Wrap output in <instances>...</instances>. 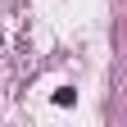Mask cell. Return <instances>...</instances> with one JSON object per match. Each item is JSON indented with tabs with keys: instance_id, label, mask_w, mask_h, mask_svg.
I'll return each instance as SVG.
<instances>
[]
</instances>
